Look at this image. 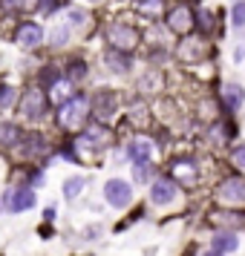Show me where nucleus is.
I'll return each instance as SVG.
<instances>
[{
  "label": "nucleus",
  "mask_w": 245,
  "mask_h": 256,
  "mask_svg": "<svg viewBox=\"0 0 245 256\" xmlns=\"http://www.w3.org/2000/svg\"><path fill=\"white\" fill-rule=\"evenodd\" d=\"M93 112V104H90V98H84V95H75L72 101H67L64 106H58V121L64 130H81L87 124V118Z\"/></svg>",
  "instance_id": "nucleus-1"
},
{
  "label": "nucleus",
  "mask_w": 245,
  "mask_h": 256,
  "mask_svg": "<svg viewBox=\"0 0 245 256\" xmlns=\"http://www.w3.org/2000/svg\"><path fill=\"white\" fill-rule=\"evenodd\" d=\"M216 202L228 204V208H242L245 204V178L242 176H231L216 187Z\"/></svg>",
  "instance_id": "nucleus-2"
},
{
  "label": "nucleus",
  "mask_w": 245,
  "mask_h": 256,
  "mask_svg": "<svg viewBox=\"0 0 245 256\" xmlns=\"http://www.w3.org/2000/svg\"><path fill=\"white\" fill-rule=\"evenodd\" d=\"M107 44L116 49V52H124L127 55V52H133V49L139 46V32L127 24H116V26L107 29Z\"/></svg>",
  "instance_id": "nucleus-3"
},
{
  "label": "nucleus",
  "mask_w": 245,
  "mask_h": 256,
  "mask_svg": "<svg viewBox=\"0 0 245 256\" xmlns=\"http://www.w3.org/2000/svg\"><path fill=\"white\" fill-rule=\"evenodd\" d=\"M193 24H196V14L190 12L187 6H176V9L167 12V29L176 32V35L187 38L190 32H193Z\"/></svg>",
  "instance_id": "nucleus-4"
},
{
  "label": "nucleus",
  "mask_w": 245,
  "mask_h": 256,
  "mask_svg": "<svg viewBox=\"0 0 245 256\" xmlns=\"http://www.w3.org/2000/svg\"><path fill=\"white\" fill-rule=\"evenodd\" d=\"M104 198L113 208H127L130 202H133V187L127 182H121V178H110L104 184Z\"/></svg>",
  "instance_id": "nucleus-5"
},
{
  "label": "nucleus",
  "mask_w": 245,
  "mask_h": 256,
  "mask_svg": "<svg viewBox=\"0 0 245 256\" xmlns=\"http://www.w3.org/2000/svg\"><path fill=\"white\" fill-rule=\"evenodd\" d=\"M21 112H24L26 118H41L47 112V95H44L41 86H29V90H26L24 101H21Z\"/></svg>",
  "instance_id": "nucleus-6"
},
{
  "label": "nucleus",
  "mask_w": 245,
  "mask_h": 256,
  "mask_svg": "<svg viewBox=\"0 0 245 256\" xmlns=\"http://www.w3.org/2000/svg\"><path fill=\"white\" fill-rule=\"evenodd\" d=\"M41 40H44V29L38 24H18V29H15V44L18 46L35 49Z\"/></svg>",
  "instance_id": "nucleus-7"
},
{
  "label": "nucleus",
  "mask_w": 245,
  "mask_h": 256,
  "mask_svg": "<svg viewBox=\"0 0 245 256\" xmlns=\"http://www.w3.org/2000/svg\"><path fill=\"white\" fill-rule=\"evenodd\" d=\"M35 204V190H29V187H21V190H9L6 193V208L12 210V213H24Z\"/></svg>",
  "instance_id": "nucleus-8"
},
{
  "label": "nucleus",
  "mask_w": 245,
  "mask_h": 256,
  "mask_svg": "<svg viewBox=\"0 0 245 256\" xmlns=\"http://www.w3.org/2000/svg\"><path fill=\"white\" fill-rule=\"evenodd\" d=\"M176 196V182L173 178H156L150 187V202L153 204H170Z\"/></svg>",
  "instance_id": "nucleus-9"
},
{
  "label": "nucleus",
  "mask_w": 245,
  "mask_h": 256,
  "mask_svg": "<svg viewBox=\"0 0 245 256\" xmlns=\"http://www.w3.org/2000/svg\"><path fill=\"white\" fill-rule=\"evenodd\" d=\"M170 173H173V182H182V184H196V164L193 162H185V158H176L173 164H170Z\"/></svg>",
  "instance_id": "nucleus-10"
},
{
  "label": "nucleus",
  "mask_w": 245,
  "mask_h": 256,
  "mask_svg": "<svg viewBox=\"0 0 245 256\" xmlns=\"http://www.w3.org/2000/svg\"><path fill=\"white\" fill-rule=\"evenodd\" d=\"M202 52H205V46H202V40H199L196 35L182 38L179 46H176V55L182 60H196V58H202Z\"/></svg>",
  "instance_id": "nucleus-11"
},
{
  "label": "nucleus",
  "mask_w": 245,
  "mask_h": 256,
  "mask_svg": "<svg viewBox=\"0 0 245 256\" xmlns=\"http://www.w3.org/2000/svg\"><path fill=\"white\" fill-rule=\"evenodd\" d=\"M49 98H52L58 106H64L67 101H72V98H75V86H72L70 78H58V81L52 84V86H49Z\"/></svg>",
  "instance_id": "nucleus-12"
},
{
  "label": "nucleus",
  "mask_w": 245,
  "mask_h": 256,
  "mask_svg": "<svg viewBox=\"0 0 245 256\" xmlns=\"http://www.w3.org/2000/svg\"><path fill=\"white\" fill-rule=\"evenodd\" d=\"M127 156L136 164H147L153 158V144L150 141H133V144L127 147Z\"/></svg>",
  "instance_id": "nucleus-13"
},
{
  "label": "nucleus",
  "mask_w": 245,
  "mask_h": 256,
  "mask_svg": "<svg viewBox=\"0 0 245 256\" xmlns=\"http://www.w3.org/2000/svg\"><path fill=\"white\" fill-rule=\"evenodd\" d=\"M222 101H225L228 110H239L242 101H245V90L239 86V84H228V86L222 90Z\"/></svg>",
  "instance_id": "nucleus-14"
},
{
  "label": "nucleus",
  "mask_w": 245,
  "mask_h": 256,
  "mask_svg": "<svg viewBox=\"0 0 245 256\" xmlns=\"http://www.w3.org/2000/svg\"><path fill=\"white\" fill-rule=\"evenodd\" d=\"M93 110H95V116L101 118V121H104V118H110L113 112H116V95H113V92H101L98 98H95Z\"/></svg>",
  "instance_id": "nucleus-15"
},
{
  "label": "nucleus",
  "mask_w": 245,
  "mask_h": 256,
  "mask_svg": "<svg viewBox=\"0 0 245 256\" xmlns=\"http://www.w3.org/2000/svg\"><path fill=\"white\" fill-rule=\"evenodd\" d=\"M21 138H24V132L18 124H0V144L3 147H18Z\"/></svg>",
  "instance_id": "nucleus-16"
},
{
  "label": "nucleus",
  "mask_w": 245,
  "mask_h": 256,
  "mask_svg": "<svg viewBox=\"0 0 245 256\" xmlns=\"http://www.w3.org/2000/svg\"><path fill=\"white\" fill-rule=\"evenodd\" d=\"M44 150H47V141H44L41 132H32V136L24 138V156H41Z\"/></svg>",
  "instance_id": "nucleus-17"
},
{
  "label": "nucleus",
  "mask_w": 245,
  "mask_h": 256,
  "mask_svg": "<svg viewBox=\"0 0 245 256\" xmlns=\"http://www.w3.org/2000/svg\"><path fill=\"white\" fill-rule=\"evenodd\" d=\"M136 12L144 18H159L164 12V0H139L136 3Z\"/></svg>",
  "instance_id": "nucleus-18"
},
{
  "label": "nucleus",
  "mask_w": 245,
  "mask_h": 256,
  "mask_svg": "<svg viewBox=\"0 0 245 256\" xmlns=\"http://www.w3.org/2000/svg\"><path fill=\"white\" fill-rule=\"evenodd\" d=\"M239 248V239L233 236V233H219L216 239H213V250H219V254H231Z\"/></svg>",
  "instance_id": "nucleus-19"
},
{
  "label": "nucleus",
  "mask_w": 245,
  "mask_h": 256,
  "mask_svg": "<svg viewBox=\"0 0 245 256\" xmlns=\"http://www.w3.org/2000/svg\"><path fill=\"white\" fill-rule=\"evenodd\" d=\"M107 64H110L113 70H118V72H127L130 70V58L124 55V52H116V49L107 55Z\"/></svg>",
  "instance_id": "nucleus-20"
},
{
  "label": "nucleus",
  "mask_w": 245,
  "mask_h": 256,
  "mask_svg": "<svg viewBox=\"0 0 245 256\" xmlns=\"http://www.w3.org/2000/svg\"><path fill=\"white\" fill-rule=\"evenodd\" d=\"M15 98H18V90L9 86V84H0V112L9 110V106L15 104Z\"/></svg>",
  "instance_id": "nucleus-21"
},
{
  "label": "nucleus",
  "mask_w": 245,
  "mask_h": 256,
  "mask_svg": "<svg viewBox=\"0 0 245 256\" xmlns=\"http://www.w3.org/2000/svg\"><path fill=\"white\" fill-rule=\"evenodd\" d=\"M81 190H84V178H81V176L67 178V184H64V196H67V198H75Z\"/></svg>",
  "instance_id": "nucleus-22"
},
{
  "label": "nucleus",
  "mask_w": 245,
  "mask_h": 256,
  "mask_svg": "<svg viewBox=\"0 0 245 256\" xmlns=\"http://www.w3.org/2000/svg\"><path fill=\"white\" fill-rule=\"evenodd\" d=\"M67 72H70V75H67L70 81H78V78H84V72H87V64L75 58V60H70V66H67Z\"/></svg>",
  "instance_id": "nucleus-23"
},
{
  "label": "nucleus",
  "mask_w": 245,
  "mask_h": 256,
  "mask_svg": "<svg viewBox=\"0 0 245 256\" xmlns=\"http://www.w3.org/2000/svg\"><path fill=\"white\" fill-rule=\"evenodd\" d=\"M196 20L202 26V32H210V24H213V14L208 9H196Z\"/></svg>",
  "instance_id": "nucleus-24"
},
{
  "label": "nucleus",
  "mask_w": 245,
  "mask_h": 256,
  "mask_svg": "<svg viewBox=\"0 0 245 256\" xmlns=\"http://www.w3.org/2000/svg\"><path fill=\"white\" fill-rule=\"evenodd\" d=\"M231 20H233V26L245 24V3H236V6L231 9Z\"/></svg>",
  "instance_id": "nucleus-25"
},
{
  "label": "nucleus",
  "mask_w": 245,
  "mask_h": 256,
  "mask_svg": "<svg viewBox=\"0 0 245 256\" xmlns=\"http://www.w3.org/2000/svg\"><path fill=\"white\" fill-rule=\"evenodd\" d=\"M29 3H32V0H6L3 6H6L9 12H24V9L29 6Z\"/></svg>",
  "instance_id": "nucleus-26"
},
{
  "label": "nucleus",
  "mask_w": 245,
  "mask_h": 256,
  "mask_svg": "<svg viewBox=\"0 0 245 256\" xmlns=\"http://www.w3.org/2000/svg\"><path fill=\"white\" fill-rule=\"evenodd\" d=\"M55 6H58V0H38V9H41L44 14L55 12Z\"/></svg>",
  "instance_id": "nucleus-27"
},
{
  "label": "nucleus",
  "mask_w": 245,
  "mask_h": 256,
  "mask_svg": "<svg viewBox=\"0 0 245 256\" xmlns=\"http://www.w3.org/2000/svg\"><path fill=\"white\" fill-rule=\"evenodd\" d=\"M233 164H239V167H245V144H239V147L233 150Z\"/></svg>",
  "instance_id": "nucleus-28"
},
{
  "label": "nucleus",
  "mask_w": 245,
  "mask_h": 256,
  "mask_svg": "<svg viewBox=\"0 0 245 256\" xmlns=\"http://www.w3.org/2000/svg\"><path fill=\"white\" fill-rule=\"evenodd\" d=\"M147 164H136V182H147Z\"/></svg>",
  "instance_id": "nucleus-29"
},
{
  "label": "nucleus",
  "mask_w": 245,
  "mask_h": 256,
  "mask_svg": "<svg viewBox=\"0 0 245 256\" xmlns=\"http://www.w3.org/2000/svg\"><path fill=\"white\" fill-rule=\"evenodd\" d=\"M202 256H225V254H219V250H208V254H202Z\"/></svg>",
  "instance_id": "nucleus-30"
},
{
  "label": "nucleus",
  "mask_w": 245,
  "mask_h": 256,
  "mask_svg": "<svg viewBox=\"0 0 245 256\" xmlns=\"http://www.w3.org/2000/svg\"><path fill=\"white\" fill-rule=\"evenodd\" d=\"M87 3H98V0H87Z\"/></svg>",
  "instance_id": "nucleus-31"
}]
</instances>
